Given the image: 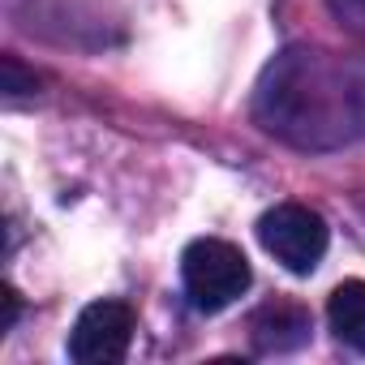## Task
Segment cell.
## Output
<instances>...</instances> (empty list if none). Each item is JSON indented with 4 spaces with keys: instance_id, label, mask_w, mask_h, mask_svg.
<instances>
[{
    "instance_id": "cell-6",
    "label": "cell",
    "mask_w": 365,
    "mask_h": 365,
    "mask_svg": "<svg viewBox=\"0 0 365 365\" xmlns=\"http://www.w3.org/2000/svg\"><path fill=\"white\" fill-rule=\"evenodd\" d=\"M327 322L339 344L365 352V279H344L327 301Z\"/></svg>"
},
{
    "instance_id": "cell-5",
    "label": "cell",
    "mask_w": 365,
    "mask_h": 365,
    "mask_svg": "<svg viewBox=\"0 0 365 365\" xmlns=\"http://www.w3.org/2000/svg\"><path fill=\"white\" fill-rule=\"evenodd\" d=\"M309 309L297 301H271L250 318V339L258 352L275 356V352H297L301 344H309Z\"/></svg>"
},
{
    "instance_id": "cell-8",
    "label": "cell",
    "mask_w": 365,
    "mask_h": 365,
    "mask_svg": "<svg viewBox=\"0 0 365 365\" xmlns=\"http://www.w3.org/2000/svg\"><path fill=\"white\" fill-rule=\"evenodd\" d=\"M0 301H5V318H0V331H14V327H18V314H22V297L5 284V288H0Z\"/></svg>"
},
{
    "instance_id": "cell-3",
    "label": "cell",
    "mask_w": 365,
    "mask_h": 365,
    "mask_svg": "<svg viewBox=\"0 0 365 365\" xmlns=\"http://www.w3.org/2000/svg\"><path fill=\"white\" fill-rule=\"evenodd\" d=\"M258 241L284 271L309 275L322 262L331 232H327V220L318 211H309L301 202H279L258 220Z\"/></svg>"
},
{
    "instance_id": "cell-1",
    "label": "cell",
    "mask_w": 365,
    "mask_h": 365,
    "mask_svg": "<svg viewBox=\"0 0 365 365\" xmlns=\"http://www.w3.org/2000/svg\"><path fill=\"white\" fill-rule=\"evenodd\" d=\"M258 116L297 146H339L365 133V73L318 48L284 52L262 86Z\"/></svg>"
},
{
    "instance_id": "cell-7",
    "label": "cell",
    "mask_w": 365,
    "mask_h": 365,
    "mask_svg": "<svg viewBox=\"0 0 365 365\" xmlns=\"http://www.w3.org/2000/svg\"><path fill=\"white\" fill-rule=\"evenodd\" d=\"M39 86L35 69H26L18 56H0V91L5 95H31Z\"/></svg>"
},
{
    "instance_id": "cell-2",
    "label": "cell",
    "mask_w": 365,
    "mask_h": 365,
    "mask_svg": "<svg viewBox=\"0 0 365 365\" xmlns=\"http://www.w3.org/2000/svg\"><path fill=\"white\" fill-rule=\"evenodd\" d=\"M180 279H185V297L198 314H220L237 297H245L254 271L250 258L220 237H198L180 254Z\"/></svg>"
},
{
    "instance_id": "cell-4",
    "label": "cell",
    "mask_w": 365,
    "mask_h": 365,
    "mask_svg": "<svg viewBox=\"0 0 365 365\" xmlns=\"http://www.w3.org/2000/svg\"><path fill=\"white\" fill-rule=\"evenodd\" d=\"M133 339V309L125 301H95L69 331V356L78 365H116Z\"/></svg>"
}]
</instances>
